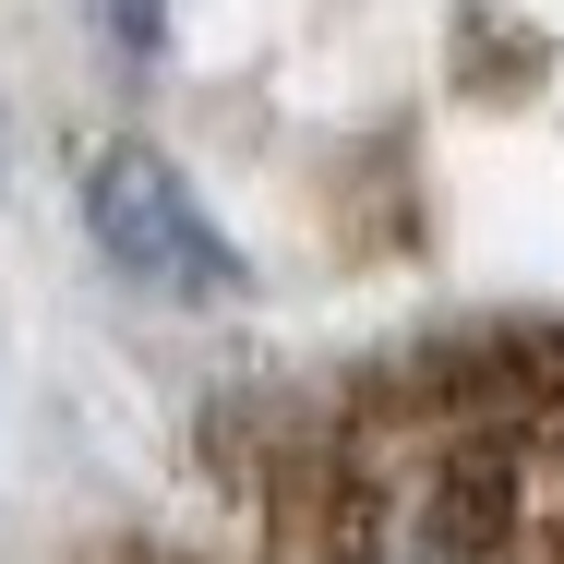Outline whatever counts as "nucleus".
I'll return each mask as SVG.
<instances>
[{"label": "nucleus", "mask_w": 564, "mask_h": 564, "mask_svg": "<svg viewBox=\"0 0 564 564\" xmlns=\"http://www.w3.org/2000/svg\"><path fill=\"white\" fill-rule=\"evenodd\" d=\"M553 456L517 421H397L360 433L313 505L301 564H541Z\"/></svg>", "instance_id": "obj_1"}, {"label": "nucleus", "mask_w": 564, "mask_h": 564, "mask_svg": "<svg viewBox=\"0 0 564 564\" xmlns=\"http://www.w3.org/2000/svg\"><path fill=\"white\" fill-rule=\"evenodd\" d=\"M85 240L109 252V276L144 289V301H181V313L240 301V240L217 228V205H205L156 144H109V156L85 169Z\"/></svg>", "instance_id": "obj_2"}]
</instances>
